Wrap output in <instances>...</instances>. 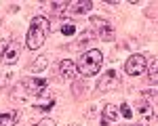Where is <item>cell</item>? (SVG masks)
<instances>
[{
    "instance_id": "cell-21",
    "label": "cell",
    "mask_w": 158,
    "mask_h": 126,
    "mask_svg": "<svg viewBox=\"0 0 158 126\" xmlns=\"http://www.w3.org/2000/svg\"><path fill=\"white\" fill-rule=\"evenodd\" d=\"M70 126H80V124H70Z\"/></svg>"
},
{
    "instance_id": "cell-1",
    "label": "cell",
    "mask_w": 158,
    "mask_h": 126,
    "mask_svg": "<svg viewBox=\"0 0 158 126\" xmlns=\"http://www.w3.org/2000/svg\"><path fill=\"white\" fill-rule=\"evenodd\" d=\"M51 32V23L49 19L44 17V15H38L32 19V23L27 27V38H25V46L30 50H38L42 44H44V40L49 36Z\"/></svg>"
},
{
    "instance_id": "cell-20",
    "label": "cell",
    "mask_w": 158,
    "mask_h": 126,
    "mask_svg": "<svg viewBox=\"0 0 158 126\" xmlns=\"http://www.w3.org/2000/svg\"><path fill=\"white\" fill-rule=\"evenodd\" d=\"M127 126H141V124H127Z\"/></svg>"
},
{
    "instance_id": "cell-19",
    "label": "cell",
    "mask_w": 158,
    "mask_h": 126,
    "mask_svg": "<svg viewBox=\"0 0 158 126\" xmlns=\"http://www.w3.org/2000/svg\"><path fill=\"white\" fill-rule=\"evenodd\" d=\"M6 44H9V40H0V55H2V50H4Z\"/></svg>"
},
{
    "instance_id": "cell-3",
    "label": "cell",
    "mask_w": 158,
    "mask_h": 126,
    "mask_svg": "<svg viewBox=\"0 0 158 126\" xmlns=\"http://www.w3.org/2000/svg\"><path fill=\"white\" fill-rule=\"evenodd\" d=\"M49 88V82L44 80V78H23L15 90H13V97L15 99H27V97H32V95H42L44 90Z\"/></svg>"
},
{
    "instance_id": "cell-6",
    "label": "cell",
    "mask_w": 158,
    "mask_h": 126,
    "mask_svg": "<svg viewBox=\"0 0 158 126\" xmlns=\"http://www.w3.org/2000/svg\"><path fill=\"white\" fill-rule=\"evenodd\" d=\"M17 59H19V44L13 42V40H9V44L4 46L2 55H0V61L4 63V65H13Z\"/></svg>"
},
{
    "instance_id": "cell-7",
    "label": "cell",
    "mask_w": 158,
    "mask_h": 126,
    "mask_svg": "<svg viewBox=\"0 0 158 126\" xmlns=\"http://www.w3.org/2000/svg\"><path fill=\"white\" fill-rule=\"evenodd\" d=\"M116 84H118V74H116L114 69H110V72H106V74L101 76V80L97 82V90L99 93H108V90H112Z\"/></svg>"
},
{
    "instance_id": "cell-13",
    "label": "cell",
    "mask_w": 158,
    "mask_h": 126,
    "mask_svg": "<svg viewBox=\"0 0 158 126\" xmlns=\"http://www.w3.org/2000/svg\"><path fill=\"white\" fill-rule=\"evenodd\" d=\"M76 32V25H74L72 19H61V34L63 36H72Z\"/></svg>"
},
{
    "instance_id": "cell-5",
    "label": "cell",
    "mask_w": 158,
    "mask_h": 126,
    "mask_svg": "<svg viewBox=\"0 0 158 126\" xmlns=\"http://www.w3.org/2000/svg\"><path fill=\"white\" fill-rule=\"evenodd\" d=\"M91 25H93V30H97V34H99L101 40H106V42L114 40V27H112L108 21H103V19H99V17H93V19H91Z\"/></svg>"
},
{
    "instance_id": "cell-2",
    "label": "cell",
    "mask_w": 158,
    "mask_h": 126,
    "mask_svg": "<svg viewBox=\"0 0 158 126\" xmlns=\"http://www.w3.org/2000/svg\"><path fill=\"white\" fill-rule=\"evenodd\" d=\"M101 65H103V55L97 49H91V50H86L85 55H80L76 72L80 76H85V78H91V76L99 74Z\"/></svg>"
},
{
    "instance_id": "cell-14",
    "label": "cell",
    "mask_w": 158,
    "mask_h": 126,
    "mask_svg": "<svg viewBox=\"0 0 158 126\" xmlns=\"http://www.w3.org/2000/svg\"><path fill=\"white\" fill-rule=\"evenodd\" d=\"M70 9V2H51V11L53 13H63V11H68Z\"/></svg>"
},
{
    "instance_id": "cell-18",
    "label": "cell",
    "mask_w": 158,
    "mask_h": 126,
    "mask_svg": "<svg viewBox=\"0 0 158 126\" xmlns=\"http://www.w3.org/2000/svg\"><path fill=\"white\" fill-rule=\"evenodd\" d=\"M150 82H152V84H156V63H152V65H150Z\"/></svg>"
},
{
    "instance_id": "cell-12",
    "label": "cell",
    "mask_w": 158,
    "mask_h": 126,
    "mask_svg": "<svg viewBox=\"0 0 158 126\" xmlns=\"http://www.w3.org/2000/svg\"><path fill=\"white\" fill-rule=\"evenodd\" d=\"M70 9H72L76 15H82V13H89L93 9V2H91V0H80V2H74Z\"/></svg>"
},
{
    "instance_id": "cell-15",
    "label": "cell",
    "mask_w": 158,
    "mask_h": 126,
    "mask_svg": "<svg viewBox=\"0 0 158 126\" xmlns=\"http://www.w3.org/2000/svg\"><path fill=\"white\" fill-rule=\"evenodd\" d=\"M118 113H122V118L129 120V122H131V118H133V109L129 107V103H122L120 107H118Z\"/></svg>"
},
{
    "instance_id": "cell-10",
    "label": "cell",
    "mask_w": 158,
    "mask_h": 126,
    "mask_svg": "<svg viewBox=\"0 0 158 126\" xmlns=\"http://www.w3.org/2000/svg\"><path fill=\"white\" fill-rule=\"evenodd\" d=\"M118 105H106L103 107V116H101V126H110V122L118 120Z\"/></svg>"
},
{
    "instance_id": "cell-8",
    "label": "cell",
    "mask_w": 158,
    "mask_h": 126,
    "mask_svg": "<svg viewBox=\"0 0 158 126\" xmlns=\"http://www.w3.org/2000/svg\"><path fill=\"white\" fill-rule=\"evenodd\" d=\"M137 112H139V122H141V126H146L148 122L154 118V109H152V105H150L148 101L146 103H143V101L137 103Z\"/></svg>"
},
{
    "instance_id": "cell-17",
    "label": "cell",
    "mask_w": 158,
    "mask_h": 126,
    "mask_svg": "<svg viewBox=\"0 0 158 126\" xmlns=\"http://www.w3.org/2000/svg\"><path fill=\"white\" fill-rule=\"evenodd\" d=\"M34 126H57V122H55L53 118H42V120H38Z\"/></svg>"
},
{
    "instance_id": "cell-16",
    "label": "cell",
    "mask_w": 158,
    "mask_h": 126,
    "mask_svg": "<svg viewBox=\"0 0 158 126\" xmlns=\"http://www.w3.org/2000/svg\"><path fill=\"white\" fill-rule=\"evenodd\" d=\"M44 67H47V59H44V57H38L30 69H32V72H40V69H44Z\"/></svg>"
},
{
    "instance_id": "cell-11",
    "label": "cell",
    "mask_w": 158,
    "mask_h": 126,
    "mask_svg": "<svg viewBox=\"0 0 158 126\" xmlns=\"http://www.w3.org/2000/svg\"><path fill=\"white\" fill-rule=\"evenodd\" d=\"M17 118H19V113H17V112L0 113V126H15V124H17Z\"/></svg>"
},
{
    "instance_id": "cell-9",
    "label": "cell",
    "mask_w": 158,
    "mask_h": 126,
    "mask_svg": "<svg viewBox=\"0 0 158 126\" xmlns=\"http://www.w3.org/2000/svg\"><path fill=\"white\" fill-rule=\"evenodd\" d=\"M59 76L63 80H72L74 76H76V63L70 61V59L59 61Z\"/></svg>"
},
{
    "instance_id": "cell-4",
    "label": "cell",
    "mask_w": 158,
    "mask_h": 126,
    "mask_svg": "<svg viewBox=\"0 0 158 126\" xmlns=\"http://www.w3.org/2000/svg\"><path fill=\"white\" fill-rule=\"evenodd\" d=\"M148 67V61L143 55H131L129 59H127V63H124V72L129 76H139L143 74Z\"/></svg>"
}]
</instances>
